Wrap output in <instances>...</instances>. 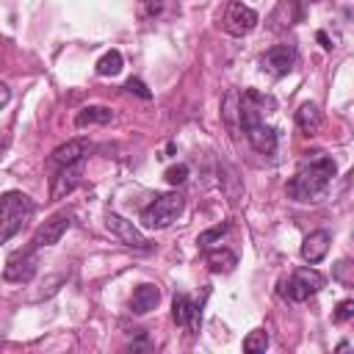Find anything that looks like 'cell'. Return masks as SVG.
<instances>
[{
	"label": "cell",
	"mask_w": 354,
	"mask_h": 354,
	"mask_svg": "<svg viewBox=\"0 0 354 354\" xmlns=\"http://www.w3.org/2000/svg\"><path fill=\"white\" fill-rule=\"evenodd\" d=\"M152 343L147 340V335H141V340H136V343H130V351H136V348H149Z\"/></svg>",
	"instance_id": "obj_28"
},
{
	"label": "cell",
	"mask_w": 354,
	"mask_h": 354,
	"mask_svg": "<svg viewBox=\"0 0 354 354\" xmlns=\"http://www.w3.org/2000/svg\"><path fill=\"white\" fill-rule=\"evenodd\" d=\"M335 171H337L335 160H332L329 155H321V158L304 163V166L288 180L285 191H288V196H290L293 202H315V199L326 191V185L332 183Z\"/></svg>",
	"instance_id": "obj_2"
},
{
	"label": "cell",
	"mask_w": 354,
	"mask_h": 354,
	"mask_svg": "<svg viewBox=\"0 0 354 354\" xmlns=\"http://www.w3.org/2000/svg\"><path fill=\"white\" fill-rule=\"evenodd\" d=\"M113 119V111L108 105H86L77 111L75 124L77 127H91V124H108Z\"/></svg>",
	"instance_id": "obj_17"
},
{
	"label": "cell",
	"mask_w": 354,
	"mask_h": 354,
	"mask_svg": "<svg viewBox=\"0 0 354 354\" xmlns=\"http://www.w3.org/2000/svg\"><path fill=\"white\" fill-rule=\"evenodd\" d=\"M321 122H324V116H321V111H318L315 102H304V105H299V111H296V124H299V130H301L304 136L318 133Z\"/></svg>",
	"instance_id": "obj_18"
},
{
	"label": "cell",
	"mask_w": 354,
	"mask_h": 354,
	"mask_svg": "<svg viewBox=\"0 0 354 354\" xmlns=\"http://www.w3.org/2000/svg\"><path fill=\"white\" fill-rule=\"evenodd\" d=\"M122 66H124L122 53H119V50H108V53L97 61V75H102V77H113V75L122 72Z\"/></svg>",
	"instance_id": "obj_19"
},
{
	"label": "cell",
	"mask_w": 354,
	"mask_h": 354,
	"mask_svg": "<svg viewBox=\"0 0 354 354\" xmlns=\"http://www.w3.org/2000/svg\"><path fill=\"white\" fill-rule=\"evenodd\" d=\"M260 64H263L271 75L282 77V75H288V72L293 69V64H296V47H293V44H274V47H268V50L263 53Z\"/></svg>",
	"instance_id": "obj_12"
},
{
	"label": "cell",
	"mask_w": 354,
	"mask_h": 354,
	"mask_svg": "<svg viewBox=\"0 0 354 354\" xmlns=\"http://www.w3.org/2000/svg\"><path fill=\"white\" fill-rule=\"evenodd\" d=\"M351 268H354V266H351V260H340V263L335 266V279H337L340 285H346V288H348V285H354V277L348 274Z\"/></svg>",
	"instance_id": "obj_23"
},
{
	"label": "cell",
	"mask_w": 354,
	"mask_h": 354,
	"mask_svg": "<svg viewBox=\"0 0 354 354\" xmlns=\"http://www.w3.org/2000/svg\"><path fill=\"white\" fill-rule=\"evenodd\" d=\"M105 227H108L124 246H130V249H138V252H149V249H152V241L144 238V232H141L133 221L122 218L119 213H108V216H105Z\"/></svg>",
	"instance_id": "obj_8"
},
{
	"label": "cell",
	"mask_w": 354,
	"mask_h": 354,
	"mask_svg": "<svg viewBox=\"0 0 354 354\" xmlns=\"http://www.w3.org/2000/svg\"><path fill=\"white\" fill-rule=\"evenodd\" d=\"M227 230H230V224H227V221H221V224H216V227H210V230L199 232V238H196L199 249H210V243H216L218 238H224V235H227Z\"/></svg>",
	"instance_id": "obj_21"
},
{
	"label": "cell",
	"mask_w": 354,
	"mask_h": 354,
	"mask_svg": "<svg viewBox=\"0 0 354 354\" xmlns=\"http://www.w3.org/2000/svg\"><path fill=\"white\" fill-rule=\"evenodd\" d=\"M324 285H326L324 274L307 266V268H296L288 279L279 282V296L288 299V301H307V299L315 296Z\"/></svg>",
	"instance_id": "obj_5"
},
{
	"label": "cell",
	"mask_w": 354,
	"mask_h": 354,
	"mask_svg": "<svg viewBox=\"0 0 354 354\" xmlns=\"http://www.w3.org/2000/svg\"><path fill=\"white\" fill-rule=\"evenodd\" d=\"M163 177H166V183H169V185H183V183H185V177H188V163L169 166Z\"/></svg>",
	"instance_id": "obj_22"
},
{
	"label": "cell",
	"mask_w": 354,
	"mask_h": 354,
	"mask_svg": "<svg viewBox=\"0 0 354 354\" xmlns=\"http://www.w3.org/2000/svg\"><path fill=\"white\" fill-rule=\"evenodd\" d=\"M202 304L205 299H191L188 293H174V301H171V318L177 326L188 329L191 335L199 332V324H202Z\"/></svg>",
	"instance_id": "obj_7"
},
{
	"label": "cell",
	"mask_w": 354,
	"mask_h": 354,
	"mask_svg": "<svg viewBox=\"0 0 354 354\" xmlns=\"http://www.w3.org/2000/svg\"><path fill=\"white\" fill-rule=\"evenodd\" d=\"M83 177V160L80 163H69V166H61L53 177V188H50V199H64Z\"/></svg>",
	"instance_id": "obj_13"
},
{
	"label": "cell",
	"mask_w": 354,
	"mask_h": 354,
	"mask_svg": "<svg viewBox=\"0 0 354 354\" xmlns=\"http://www.w3.org/2000/svg\"><path fill=\"white\" fill-rule=\"evenodd\" d=\"M69 224H72V213H55V216H50L44 224H39V230L33 232V241H30V246L33 249H41V246H53V243H58L61 241V235L69 230Z\"/></svg>",
	"instance_id": "obj_10"
},
{
	"label": "cell",
	"mask_w": 354,
	"mask_h": 354,
	"mask_svg": "<svg viewBox=\"0 0 354 354\" xmlns=\"http://www.w3.org/2000/svg\"><path fill=\"white\" fill-rule=\"evenodd\" d=\"M8 100H11V88L0 80V108H6V105H8Z\"/></svg>",
	"instance_id": "obj_27"
},
{
	"label": "cell",
	"mask_w": 354,
	"mask_h": 354,
	"mask_svg": "<svg viewBox=\"0 0 354 354\" xmlns=\"http://www.w3.org/2000/svg\"><path fill=\"white\" fill-rule=\"evenodd\" d=\"M277 108V100L271 94H260L254 88H246L238 100V119H241V127L249 138V144L260 152V155H274L277 149V130L271 124L263 122V113L274 111Z\"/></svg>",
	"instance_id": "obj_1"
},
{
	"label": "cell",
	"mask_w": 354,
	"mask_h": 354,
	"mask_svg": "<svg viewBox=\"0 0 354 354\" xmlns=\"http://www.w3.org/2000/svg\"><path fill=\"white\" fill-rule=\"evenodd\" d=\"M33 216V202L22 191H6L0 196V243L14 238Z\"/></svg>",
	"instance_id": "obj_3"
},
{
	"label": "cell",
	"mask_w": 354,
	"mask_h": 354,
	"mask_svg": "<svg viewBox=\"0 0 354 354\" xmlns=\"http://www.w3.org/2000/svg\"><path fill=\"white\" fill-rule=\"evenodd\" d=\"M318 41H321V47H324V50H332V47H335V44L329 41V36H326L324 30H318Z\"/></svg>",
	"instance_id": "obj_29"
},
{
	"label": "cell",
	"mask_w": 354,
	"mask_h": 354,
	"mask_svg": "<svg viewBox=\"0 0 354 354\" xmlns=\"http://www.w3.org/2000/svg\"><path fill=\"white\" fill-rule=\"evenodd\" d=\"M124 88H127L130 94L141 97V100H152V91H149V88H147V83H144V80H138V77H130V80L124 83Z\"/></svg>",
	"instance_id": "obj_24"
},
{
	"label": "cell",
	"mask_w": 354,
	"mask_h": 354,
	"mask_svg": "<svg viewBox=\"0 0 354 354\" xmlns=\"http://www.w3.org/2000/svg\"><path fill=\"white\" fill-rule=\"evenodd\" d=\"M138 8H141V17L144 19H152L163 11V3L160 0H138Z\"/></svg>",
	"instance_id": "obj_26"
},
{
	"label": "cell",
	"mask_w": 354,
	"mask_h": 354,
	"mask_svg": "<svg viewBox=\"0 0 354 354\" xmlns=\"http://www.w3.org/2000/svg\"><path fill=\"white\" fill-rule=\"evenodd\" d=\"M36 249H25V252H14L8 260H6V268H3V277L8 282H30L36 277Z\"/></svg>",
	"instance_id": "obj_9"
},
{
	"label": "cell",
	"mask_w": 354,
	"mask_h": 354,
	"mask_svg": "<svg viewBox=\"0 0 354 354\" xmlns=\"http://www.w3.org/2000/svg\"><path fill=\"white\" fill-rule=\"evenodd\" d=\"M266 348H268V332L266 329H254L243 337V351L246 354H260Z\"/></svg>",
	"instance_id": "obj_20"
},
{
	"label": "cell",
	"mask_w": 354,
	"mask_h": 354,
	"mask_svg": "<svg viewBox=\"0 0 354 354\" xmlns=\"http://www.w3.org/2000/svg\"><path fill=\"white\" fill-rule=\"evenodd\" d=\"M183 207H185L183 194H177V191L160 194V196H155V199L141 210V224H144L147 230H163V227H169L171 221H177V216L183 213Z\"/></svg>",
	"instance_id": "obj_4"
},
{
	"label": "cell",
	"mask_w": 354,
	"mask_h": 354,
	"mask_svg": "<svg viewBox=\"0 0 354 354\" xmlns=\"http://www.w3.org/2000/svg\"><path fill=\"white\" fill-rule=\"evenodd\" d=\"M221 25L230 36H246L257 28V11L243 6L241 0H230L227 8H224V17H221Z\"/></svg>",
	"instance_id": "obj_6"
},
{
	"label": "cell",
	"mask_w": 354,
	"mask_h": 354,
	"mask_svg": "<svg viewBox=\"0 0 354 354\" xmlns=\"http://www.w3.org/2000/svg\"><path fill=\"white\" fill-rule=\"evenodd\" d=\"M329 243H332V235H329L326 230H315V232H310V235L301 241V257H304V263L318 266V263L326 257Z\"/></svg>",
	"instance_id": "obj_14"
},
{
	"label": "cell",
	"mask_w": 354,
	"mask_h": 354,
	"mask_svg": "<svg viewBox=\"0 0 354 354\" xmlns=\"http://www.w3.org/2000/svg\"><path fill=\"white\" fill-rule=\"evenodd\" d=\"M160 301V288L152 285V282H144L133 290V299H130V313L133 315H147L149 310H155Z\"/></svg>",
	"instance_id": "obj_15"
},
{
	"label": "cell",
	"mask_w": 354,
	"mask_h": 354,
	"mask_svg": "<svg viewBox=\"0 0 354 354\" xmlns=\"http://www.w3.org/2000/svg\"><path fill=\"white\" fill-rule=\"evenodd\" d=\"M6 149H8V138H0V158H3Z\"/></svg>",
	"instance_id": "obj_30"
},
{
	"label": "cell",
	"mask_w": 354,
	"mask_h": 354,
	"mask_svg": "<svg viewBox=\"0 0 354 354\" xmlns=\"http://www.w3.org/2000/svg\"><path fill=\"white\" fill-rule=\"evenodd\" d=\"M354 318V301L351 299H343L337 307H335V321L337 324H346V321H351Z\"/></svg>",
	"instance_id": "obj_25"
},
{
	"label": "cell",
	"mask_w": 354,
	"mask_h": 354,
	"mask_svg": "<svg viewBox=\"0 0 354 354\" xmlns=\"http://www.w3.org/2000/svg\"><path fill=\"white\" fill-rule=\"evenodd\" d=\"M88 152H91L88 138H72V141H66V144L53 149V155L47 158V166L50 169H61V166H69V163H80V160H86Z\"/></svg>",
	"instance_id": "obj_11"
},
{
	"label": "cell",
	"mask_w": 354,
	"mask_h": 354,
	"mask_svg": "<svg viewBox=\"0 0 354 354\" xmlns=\"http://www.w3.org/2000/svg\"><path fill=\"white\" fill-rule=\"evenodd\" d=\"M205 266H207L213 274H230V271L238 266V257H235V252H230V249H207V252H205Z\"/></svg>",
	"instance_id": "obj_16"
}]
</instances>
